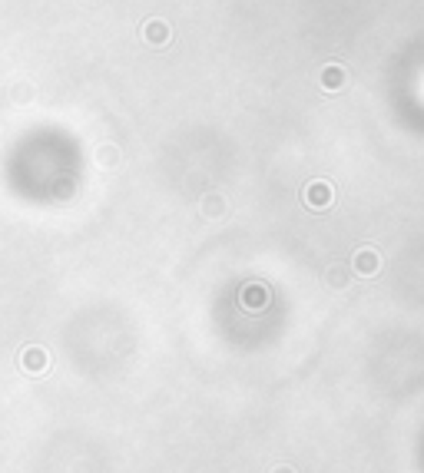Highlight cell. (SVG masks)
I'll list each match as a JSON object with an SVG mask.
<instances>
[{"label": "cell", "instance_id": "cell-5", "mask_svg": "<svg viewBox=\"0 0 424 473\" xmlns=\"http://www.w3.org/2000/svg\"><path fill=\"white\" fill-rule=\"evenodd\" d=\"M265 305H269V298H265V288H259V285H255V288H242V308H265Z\"/></svg>", "mask_w": 424, "mask_h": 473}, {"label": "cell", "instance_id": "cell-3", "mask_svg": "<svg viewBox=\"0 0 424 473\" xmlns=\"http://www.w3.org/2000/svg\"><path fill=\"white\" fill-rule=\"evenodd\" d=\"M351 268H355V275H361V278H375L378 268H381V255H378L375 249H358L355 259H351Z\"/></svg>", "mask_w": 424, "mask_h": 473}, {"label": "cell", "instance_id": "cell-6", "mask_svg": "<svg viewBox=\"0 0 424 473\" xmlns=\"http://www.w3.org/2000/svg\"><path fill=\"white\" fill-rule=\"evenodd\" d=\"M146 33H149V40H153L156 47H159V43L166 40V27L159 23V20H153V23H149V30H143V37H146Z\"/></svg>", "mask_w": 424, "mask_h": 473}, {"label": "cell", "instance_id": "cell-1", "mask_svg": "<svg viewBox=\"0 0 424 473\" xmlns=\"http://www.w3.org/2000/svg\"><path fill=\"white\" fill-rule=\"evenodd\" d=\"M20 371L27 377H43L50 371V351L43 344H30V348L20 351Z\"/></svg>", "mask_w": 424, "mask_h": 473}, {"label": "cell", "instance_id": "cell-4", "mask_svg": "<svg viewBox=\"0 0 424 473\" xmlns=\"http://www.w3.org/2000/svg\"><path fill=\"white\" fill-rule=\"evenodd\" d=\"M318 83H322V89H328V93L345 89V83H348L345 67H341V63H328V67H322V77H318Z\"/></svg>", "mask_w": 424, "mask_h": 473}, {"label": "cell", "instance_id": "cell-7", "mask_svg": "<svg viewBox=\"0 0 424 473\" xmlns=\"http://www.w3.org/2000/svg\"><path fill=\"white\" fill-rule=\"evenodd\" d=\"M272 473H295V470H292V467H275Z\"/></svg>", "mask_w": 424, "mask_h": 473}, {"label": "cell", "instance_id": "cell-2", "mask_svg": "<svg viewBox=\"0 0 424 473\" xmlns=\"http://www.w3.org/2000/svg\"><path fill=\"white\" fill-rule=\"evenodd\" d=\"M302 202L309 205V209H315V212H325V209H332V202H335V189H332V183H325V179H315V183L305 185Z\"/></svg>", "mask_w": 424, "mask_h": 473}]
</instances>
